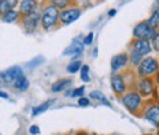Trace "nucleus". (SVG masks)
Returning <instances> with one entry per match:
<instances>
[{
    "label": "nucleus",
    "mask_w": 159,
    "mask_h": 135,
    "mask_svg": "<svg viewBox=\"0 0 159 135\" xmlns=\"http://www.w3.org/2000/svg\"><path fill=\"white\" fill-rule=\"evenodd\" d=\"M119 101L126 107L129 113L133 114V115H138V117H141V113L146 105L145 98L138 92H135L134 89H129L127 92L119 98Z\"/></svg>",
    "instance_id": "f257e3e1"
},
{
    "label": "nucleus",
    "mask_w": 159,
    "mask_h": 135,
    "mask_svg": "<svg viewBox=\"0 0 159 135\" xmlns=\"http://www.w3.org/2000/svg\"><path fill=\"white\" fill-rule=\"evenodd\" d=\"M60 9L57 7L48 4L41 11V28L44 31H52L60 23Z\"/></svg>",
    "instance_id": "f03ea898"
},
{
    "label": "nucleus",
    "mask_w": 159,
    "mask_h": 135,
    "mask_svg": "<svg viewBox=\"0 0 159 135\" xmlns=\"http://www.w3.org/2000/svg\"><path fill=\"white\" fill-rule=\"evenodd\" d=\"M131 88L141 94L143 98H150L155 94L158 85L152 77H138Z\"/></svg>",
    "instance_id": "7ed1b4c3"
},
{
    "label": "nucleus",
    "mask_w": 159,
    "mask_h": 135,
    "mask_svg": "<svg viewBox=\"0 0 159 135\" xmlns=\"http://www.w3.org/2000/svg\"><path fill=\"white\" fill-rule=\"evenodd\" d=\"M159 70V60L157 57H145L135 68L137 77H155Z\"/></svg>",
    "instance_id": "20e7f679"
},
{
    "label": "nucleus",
    "mask_w": 159,
    "mask_h": 135,
    "mask_svg": "<svg viewBox=\"0 0 159 135\" xmlns=\"http://www.w3.org/2000/svg\"><path fill=\"white\" fill-rule=\"evenodd\" d=\"M141 118L147 121L151 126L157 128L159 127V99L146 102L145 107L141 113Z\"/></svg>",
    "instance_id": "39448f33"
},
{
    "label": "nucleus",
    "mask_w": 159,
    "mask_h": 135,
    "mask_svg": "<svg viewBox=\"0 0 159 135\" xmlns=\"http://www.w3.org/2000/svg\"><path fill=\"white\" fill-rule=\"evenodd\" d=\"M158 29L150 27V24L147 23V20L145 21H139L137 23L133 28V38H141V40H151L157 34Z\"/></svg>",
    "instance_id": "423d86ee"
},
{
    "label": "nucleus",
    "mask_w": 159,
    "mask_h": 135,
    "mask_svg": "<svg viewBox=\"0 0 159 135\" xmlns=\"http://www.w3.org/2000/svg\"><path fill=\"white\" fill-rule=\"evenodd\" d=\"M20 23H21V27L25 33H34L39 25H41V12L36 9L34 12L27 15V16H23Z\"/></svg>",
    "instance_id": "0eeeda50"
},
{
    "label": "nucleus",
    "mask_w": 159,
    "mask_h": 135,
    "mask_svg": "<svg viewBox=\"0 0 159 135\" xmlns=\"http://www.w3.org/2000/svg\"><path fill=\"white\" fill-rule=\"evenodd\" d=\"M110 86H111V90H113L114 96L118 97V98H121L123 94H125L129 90V85L126 82L125 77H123V73L111 74V77H110Z\"/></svg>",
    "instance_id": "6e6552de"
},
{
    "label": "nucleus",
    "mask_w": 159,
    "mask_h": 135,
    "mask_svg": "<svg viewBox=\"0 0 159 135\" xmlns=\"http://www.w3.org/2000/svg\"><path fill=\"white\" fill-rule=\"evenodd\" d=\"M84 49H85V44H84V38L80 34L76 38H73V41L68 45V47L64 49L62 54L64 56H69L72 57V60H80L78 57L82 54Z\"/></svg>",
    "instance_id": "1a4fd4ad"
},
{
    "label": "nucleus",
    "mask_w": 159,
    "mask_h": 135,
    "mask_svg": "<svg viewBox=\"0 0 159 135\" xmlns=\"http://www.w3.org/2000/svg\"><path fill=\"white\" fill-rule=\"evenodd\" d=\"M81 15H82L81 8L72 6V7H69L60 12V23H61L62 25H69V24L74 23L76 20L81 17Z\"/></svg>",
    "instance_id": "9d476101"
},
{
    "label": "nucleus",
    "mask_w": 159,
    "mask_h": 135,
    "mask_svg": "<svg viewBox=\"0 0 159 135\" xmlns=\"http://www.w3.org/2000/svg\"><path fill=\"white\" fill-rule=\"evenodd\" d=\"M129 64H130V61H129V53H118L116 56H113L111 61H110L111 74H116V73H119L121 70H125Z\"/></svg>",
    "instance_id": "9b49d317"
},
{
    "label": "nucleus",
    "mask_w": 159,
    "mask_h": 135,
    "mask_svg": "<svg viewBox=\"0 0 159 135\" xmlns=\"http://www.w3.org/2000/svg\"><path fill=\"white\" fill-rule=\"evenodd\" d=\"M131 51H135L137 53L142 54V56H148L154 49L152 44L150 40H141V38H133V41L130 44Z\"/></svg>",
    "instance_id": "f8f14e48"
},
{
    "label": "nucleus",
    "mask_w": 159,
    "mask_h": 135,
    "mask_svg": "<svg viewBox=\"0 0 159 135\" xmlns=\"http://www.w3.org/2000/svg\"><path fill=\"white\" fill-rule=\"evenodd\" d=\"M24 74L23 68L20 66H12L7 69L6 72H2V82L6 85H13V82L16 81L19 77H21Z\"/></svg>",
    "instance_id": "ddd939ff"
},
{
    "label": "nucleus",
    "mask_w": 159,
    "mask_h": 135,
    "mask_svg": "<svg viewBox=\"0 0 159 135\" xmlns=\"http://www.w3.org/2000/svg\"><path fill=\"white\" fill-rule=\"evenodd\" d=\"M36 9H37V0H20L19 12L21 15V17L34 12Z\"/></svg>",
    "instance_id": "4468645a"
},
{
    "label": "nucleus",
    "mask_w": 159,
    "mask_h": 135,
    "mask_svg": "<svg viewBox=\"0 0 159 135\" xmlns=\"http://www.w3.org/2000/svg\"><path fill=\"white\" fill-rule=\"evenodd\" d=\"M72 83H73V79L72 78H60V79H57V81L51 86V92L52 93L65 92L68 88H70Z\"/></svg>",
    "instance_id": "2eb2a0df"
},
{
    "label": "nucleus",
    "mask_w": 159,
    "mask_h": 135,
    "mask_svg": "<svg viewBox=\"0 0 159 135\" xmlns=\"http://www.w3.org/2000/svg\"><path fill=\"white\" fill-rule=\"evenodd\" d=\"M21 20V15H20L19 9H11V11L3 12L2 13V21L7 24H13Z\"/></svg>",
    "instance_id": "dca6fc26"
},
{
    "label": "nucleus",
    "mask_w": 159,
    "mask_h": 135,
    "mask_svg": "<svg viewBox=\"0 0 159 135\" xmlns=\"http://www.w3.org/2000/svg\"><path fill=\"white\" fill-rule=\"evenodd\" d=\"M54 102H56V99H48V101L40 103V105H37V106H34L32 109V117H37V115H40V114L45 113Z\"/></svg>",
    "instance_id": "f3484780"
},
{
    "label": "nucleus",
    "mask_w": 159,
    "mask_h": 135,
    "mask_svg": "<svg viewBox=\"0 0 159 135\" xmlns=\"http://www.w3.org/2000/svg\"><path fill=\"white\" fill-rule=\"evenodd\" d=\"M89 98H90V99H96L97 102L105 105V106L111 107V103L109 102V99L103 96V93H101L99 90H93V92H90V94H89Z\"/></svg>",
    "instance_id": "a211bd4d"
},
{
    "label": "nucleus",
    "mask_w": 159,
    "mask_h": 135,
    "mask_svg": "<svg viewBox=\"0 0 159 135\" xmlns=\"http://www.w3.org/2000/svg\"><path fill=\"white\" fill-rule=\"evenodd\" d=\"M20 4V0H0V12H7L11 9H16V6Z\"/></svg>",
    "instance_id": "6ab92c4d"
},
{
    "label": "nucleus",
    "mask_w": 159,
    "mask_h": 135,
    "mask_svg": "<svg viewBox=\"0 0 159 135\" xmlns=\"http://www.w3.org/2000/svg\"><path fill=\"white\" fill-rule=\"evenodd\" d=\"M13 86H15V89H17L19 92H27L29 89V79L23 74L21 77H19L16 81L13 82Z\"/></svg>",
    "instance_id": "aec40b11"
},
{
    "label": "nucleus",
    "mask_w": 159,
    "mask_h": 135,
    "mask_svg": "<svg viewBox=\"0 0 159 135\" xmlns=\"http://www.w3.org/2000/svg\"><path fill=\"white\" fill-rule=\"evenodd\" d=\"M147 23L150 24V27H152V28H155V29L159 28V7H157V6L154 7L151 16L147 19Z\"/></svg>",
    "instance_id": "412c9836"
},
{
    "label": "nucleus",
    "mask_w": 159,
    "mask_h": 135,
    "mask_svg": "<svg viewBox=\"0 0 159 135\" xmlns=\"http://www.w3.org/2000/svg\"><path fill=\"white\" fill-rule=\"evenodd\" d=\"M49 4H52V6L57 7L60 11H64V9L72 7L73 0H49Z\"/></svg>",
    "instance_id": "4be33fe9"
},
{
    "label": "nucleus",
    "mask_w": 159,
    "mask_h": 135,
    "mask_svg": "<svg viewBox=\"0 0 159 135\" xmlns=\"http://www.w3.org/2000/svg\"><path fill=\"white\" fill-rule=\"evenodd\" d=\"M82 65L84 64L81 62V60H72V61L68 64V66H66V72L70 73V74H74V73L81 70Z\"/></svg>",
    "instance_id": "5701e85b"
},
{
    "label": "nucleus",
    "mask_w": 159,
    "mask_h": 135,
    "mask_svg": "<svg viewBox=\"0 0 159 135\" xmlns=\"http://www.w3.org/2000/svg\"><path fill=\"white\" fill-rule=\"evenodd\" d=\"M143 58H145V56H142V54L137 53L135 51H131L130 53H129V61H130V64L133 65L134 68H137L138 65L143 61Z\"/></svg>",
    "instance_id": "b1692460"
},
{
    "label": "nucleus",
    "mask_w": 159,
    "mask_h": 135,
    "mask_svg": "<svg viewBox=\"0 0 159 135\" xmlns=\"http://www.w3.org/2000/svg\"><path fill=\"white\" fill-rule=\"evenodd\" d=\"M80 77H81L84 82L90 81V68H89V65H86V64L82 65L81 70H80Z\"/></svg>",
    "instance_id": "393cba45"
},
{
    "label": "nucleus",
    "mask_w": 159,
    "mask_h": 135,
    "mask_svg": "<svg viewBox=\"0 0 159 135\" xmlns=\"http://www.w3.org/2000/svg\"><path fill=\"white\" fill-rule=\"evenodd\" d=\"M84 93H85V86H80L77 89H74L73 92H70V97L81 98V97H84Z\"/></svg>",
    "instance_id": "a878e982"
},
{
    "label": "nucleus",
    "mask_w": 159,
    "mask_h": 135,
    "mask_svg": "<svg viewBox=\"0 0 159 135\" xmlns=\"http://www.w3.org/2000/svg\"><path fill=\"white\" fill-rule=\"evenodd\" d=\"M44 62V58L43 57H36V58H33L32 61H29L28 62V66L31 68V69H33V68H36V66H39L40 64H43Z\"/></svg>",
    "instance_id": "bb28decb"
},
{
    "label": "nucleus",
    "mask_w": 159,
    "mask_h": 135,
    "mask_svg": "<svg viewBox=\"0 0 159 135\" xmlns=\"http://www.w3.org/2000/svg\"><path fill=\"white\" fill-rule=\"evenodd\" d=\"M77 105H78L80 107H88L89 105H90V98H85V97H81V98H78Z\"/></svg>",
    "instance_id": "cd10ccee"
},
{
    "label": "nucleus",
    "mask_w": 159,
    "mask_h": 135,
    "mask_svg": "<svg viewBox=\"0 0 159 135\" xmlns=\"http://www.w3.org/2000/svg\"><path fill=\"white\" fill-rule=\"evenodd\" d=\"M94 41V33L90 32V33H88L85 37H84V44H85V47H89V45H92Z\"/></svg>",
    "instance_id": "c85d7f7f"
},
{
    "label": "nucleus",
    "mask_w": 159,
    "mask_h": 135,
    "mask_svg": "<svg viewBox=\"0 0 159 135\" xmlns=\"http://www.w3.org/2000/svg\"><path fill=\"white\" fill-rule=\"evenodd\" d=\"M151 44H152V49H154V51L159 52V29H158L157 34L154 36V38L151 40Z\"/></svg>",
    "instance_id": "c756f323"
},
{
    "label": "nucleus",
    "mask_w": 159,
    "mask_h": 135,
    "mask_svg": "<svg viewBox=\"0 0 159 135\" xmlns=\"http://www.w3.org/2000/svg\"><path fill=\"white\" fill-rule=\"evenodd\" d=\"M28 131H29L31 135H39L40 134V127L37 126V124H32V126L29 127Z\"/></svg>",
    "instance_id": "7c9ffc66"
},
{
    "label": "nucleus",
    "mask_w": 159,
    "mask_h": 135,
    "mask_svg": "<svg viewBox=\"0 0 159 135\" xmlns=\"http://www.w3.org/2000/svg\"><path fill=\"white\" fill-rule=\"evenodd\" d=\"M116 13H117V9L113 8V9H110V11L107 12V16H109V17H113V16H116Z\"/></svg>",
    "instance_id": "2f4dec72"
},
{
    "label": "nucleus",
    "mask_w": 159,
    "mask_h": 135,
    "mask_svg": "<svg viewBox=\"0 0 159 135\" xmlns=\"http://www.w3.org/2000/svg\"><path fill=\"white\" fill-rule=\"evenodd\" d=\"M154 79H155V82H157L158 88H159V70L157 72V74H155V77H154Z\"/></svg>",
    "instance_id": "473e14b6"
},
{
    "label": "nucleus",
    "mask_w": 159,
    "mask_h": 135,
    "mask_svg": "<svg viewBox=\"0 0 159 135\" xmlns=\"http://www.w3.org/2000/svg\"><path fill=\"white\" fill-rule=\"evenodd\" d=\"M0 97H2L3 99H8V94L4 93V92H0Z\"/></svg>",
    "instance_id": "72a5a7b5"
},
{
    "label": "nucleus",
    "mask_w": 159,
    "mask_h": 135,
    "mask_svg": "<svg viewBox=\"0 0 159 135\" xmlns=\"http://www.w3.org/2000/svg\"><path fill=\"white\" fill-rule=\"evenodd\" d=\"M155 6L159 7V0H155Z\"/></svg>",
    "instance_id": "f704fd0d"
},
{
    "label": "nucleus",
    "mask_w": 159,
    "mask_h": 135,
    "mask_svg": "<svg viewBox=\"0 0 159 135\" xmlns=\"http://www.w3.org/2000/svg\"><path fill=\"white\" fill-rule=\"evenodd\" d=\"M157 133H158V135H159V127H158V131H157Z\"/></svg>",
    "instance_id": "c9c22d12"
},
{
    "label": "nucleus",
    "mask_w": 159,
    "mask_h": 135,
    "mask_svg": "<svg viewBox=\"0 0 159 135\" xmlns=\"http://www.w3.org/2000/svg\"><path fill=\"white\" fill-rule=\"evenodd\" d=\"M76 135H80V134H76Z\"/></svg>",
    "instance_id": "e433bc0d"
},
{
    "label": "nucleus",
    "mask_w": 159,
    "mask_h": 135,
    "mask_svg": "<svg viewBox=\"0 0 159 135\" xmlns=\"http://www.w3.org/2000/svg\"><path fill=\"white\" fill-rule=\"evenodd\" d=\"M113 135H116V134H113Z\"/></svg>",
    "instance_id": "4c0bfd02"
},
{
    "label": "nucleus",
    "mask_w": 159,
    "mask_h": 135,
    "mask_svg": "<svg viewBox=\"0 0 159 135\" xmlns=\"http://www.w3.org/2000/svg\"><path fill=\"white\" fill-rule=\"evenodd\" d=\"M56 135H58V134H56Z\"/></svg>",
    "instance_id": "58836bf2"
}]
</instances>
